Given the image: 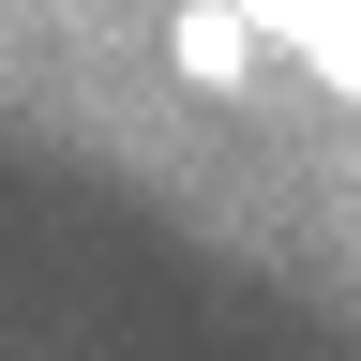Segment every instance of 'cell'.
<instances>
[{
    "instance_id": "cell-1",
    "label": "cell",
    "mask_w": 361,
    "mask_h": 361,
    "mask_svg": "<svg viewBox=\"0 0 361 361\" xmlns=\"http://www.w3.org/2000/svg\"><path fill=\"white\" fill-rule=\"evenodd\" d=\"M256 61H271V16H256V0H180V16H166V75L211 90V106H241Z\"/></svg>"
}]
</instances>
